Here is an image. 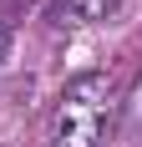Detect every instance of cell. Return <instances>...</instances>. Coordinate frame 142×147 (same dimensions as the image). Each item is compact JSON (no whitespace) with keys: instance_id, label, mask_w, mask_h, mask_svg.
Here are the masks:
<instances>
[{"instance_id":"cell-1","label":"cell","mask_w":142,"mask_h":147,"mask_svg":"<svg viewBox=\"0 0 142 147\" xmlns=\"http://www.w3.org/2000/svg\"><path fill=\"white\" fill-rule=\"evenodd\" d=\"M117 117H122V86L107 71H86L66 81L56 117H51V137L56 147H107Z\"/></svg>"},{"instance_id":"cell-2","label":"cell","mask_w":142,"mask_h":147,"mask_svg":"<svg viewBox=\"0 0 142 147\" xmlns=\"http://www.w3.org/2000/svg\"><path fill=\"white\" fill-rule=\"evenodd\" d=\"M122 0H66V15H76V20H101V15H112Z\"/></svg>"},{"instance_id":"cell-3","label":"cell","mask_w":142,"mask_h":147,"mask_svg":"<svg viewBox=\"0 0 142 147\" xmlns=\"http://www.w3.org/2000/svg\"><path fill=\"white\" fill-rule=\"evenodd\" d=\"M5 51H10V30H0V66H5Z\"/></svg>"}]
</instances>
